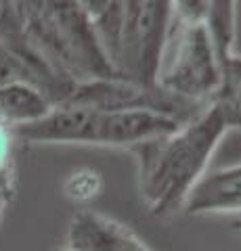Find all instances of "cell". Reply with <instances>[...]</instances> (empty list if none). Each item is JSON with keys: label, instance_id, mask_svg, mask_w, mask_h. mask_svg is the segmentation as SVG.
Listing matches in <instances>:
<instances>
[{"label": "cell", "instance_id": "1", "mask_svg": "<svg viewBox=\"0 0 241 251\" xmlns=\"http://www.w3.org/2000/svg\"><path fill=\"white\" fill-rule=\"evenodd\" d=\"M229 128L220 105L210 103L174 134L130 149L138 161L141 195L153 216L168 218L185 207Z\"/></svg>", "mask_w": 241, "mask_h": 251}, {"label": "cell", "instance_id": "2", "mask_svg": "<svg viewBox=\"0 0 241 251\" xmlns=\"http://www.w3.org/2000/svg\"><path fill=\"white\" fill-rule=\"evenodd\" d=\"M27 40L44 61L76 86L115 77L84 2H17Z\"/></svg>", "mask_w": 241, "mask_h": 251}, {"label": "cell", "instance_id": "3", "mask_svg": "<svg viewBox=\"0 0 241 251\" xmlns=\"http://www.w3.org/2000/svg\"><path fill=\"white\" fill-rule=\"evenodd\" d=\"M208 2H172L155 86L187 103L206 107L222 88V65L206 27Z\"/></svg>", "mask_w": 241, "mask_h": 251}, {"label": "cell", "instance_id": "4", "mask_svg": "<svg viewBox=\"0 0 241 251\" xmlns=\"http://www.w3.org/2000/svg\"><path fill=\"white\" fill-rule=\"evenodd\" d=\"M172 19V2H124L120 40L113 57L115 77L153 88Z\"/></svg>", "mask_w": 241, "mask_h": 251}, {"label": "cell", "instance_id": "5", "mask_svg": "<svg viewBox=\"0 0 241 251\" xmlns=\"http://www.w3.org/2000/svg\"><path fill=\"white\" fill-rule=\"evenodd\" d=\"M185 124L189 122H185L172 113L149 107H128V109H113V111H101L95 145L134 149L138 145L174 134Z\"/></svg>", "mask_w": 241, "mask_h": 251}, {"label": "cell", "instance_id": "6", "mask_svg": "<svg viewBox=\"0 0 241 251\" xmlns=\"http://www.w3.org/2000/svg\"><path fill=\"white\" fill-rule=\"evenodd\" d=\"M101 111L61 100L42 120L13 130L15 140L32 145H95Z\"/></svg>", "mask_w": 241, "mask_h": 251}, {"label": "cell", "instance_id": "7", "mask_svg": "<svg viewBox=\"0 0 241 251\" xmlns=\"http://www.w3.org/2000/svg\"><path fill=\"white\" fill-rule=\"evenodd\" d=\"M67 249L72 251H153L128 226L92 209H82L67 228Z\"/></svg>", "mask_w": 241, "mask_h": 251}, {"label": "cell", "instance_id": "8", "mask_svg": "<svg viewBox=\"0 0 241 251\" xmlns=\"http://www.w3.org/2000/svg\"><path fill=\"white\" fill-rule=\"evenodd\" d=\"M183 209L193 216L241 211V163L210 174L206 172L189 193Z\"/></svg>", "mask_w": 241, "mask_h": 251}, {"label": "cell", "instance_id": "9", "mask_svg": "<svg viewBox=\"0 0 241 251\" xmlns=\"http://www.w3.org/2000/svg\"><path fill=\"white\" fill-rule=\"evenodd\" d=\"M53 107V100L27 82H15L0 88V122L11 130L42 120Z\"/></svg>", "mask_w": 241, "mask_h": 251}, {"label": "cell", "instance_id": "10", "mask_svg": "<svg viewBox=\"0 0 241 251\" xmlns=\"http://www.w3.org/2000/svg\"><path fill=\"white\" fill-rule=\"evenodd\" d=\"M15 136L9 126L0 122V224L15 193V161H13Z\"/></svg>", "mask_w": 241, "mask_h": 251}, {"label": "cell", "instance_id": "11", "mask_svg": "<svg viewBox=\"0 0 241 251\" xmlns=\"http://www.w3.org/2000/svg\"><path fill=\"white\" fill-rule=\"evenodd\" d=\"M101 188H103V180L95 170H78L65 180V195L78 203L95 199Z\"/></svg>", "mask_w": 241, "mask_h": 251}, {"label": "cell", "instance_id": "12", "mask_svg": "<svg viewBox=\"0 0 241 251\" xmlns=\"http://www.w3.org/2000/svg\"><path fill=\"white\" fill-rule=\"evenodd\" d=\"M233 228L241 232V220H235V222H233Z\"/></svg>", "mask_w": 241, "mask_h": 251}, {"label": "cell", "instance_id": "13", "mask_svg": "<svg viewBox=\"0 0 241 251\" xmlns=\"http://www.w3.org/2000/svg\"><path fill=\"white\" fill-rule=\"evenodd\" d=\"M63 251H72V249H63Z\"/></svg>", "mask_w": 241, "mask_h": 251}]
</instances>
